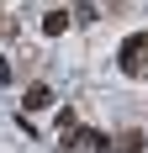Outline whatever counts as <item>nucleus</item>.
I'll return each instance as SVG.
<instances>
[{
    "instance_id": "obj_1",
    "label": "nucleus",
    "mask_w": 148,
    "mask_h": 153,
    "mask_svg": "<svg viewBox=\"0 0 148 153\" xmlns=\"http://www.w3.org/2000/svg\"><path fill=\"white\" fill-rule=\"evenodd\" d=\"M117 63H122V74H132V79L148 74V32H132V37L117 48Z\"/></svg>"
},
{
    "instance_id": "obj_2",
    "label": "nucleus",
    "mask_w": 148,
    "mask_h": 153,
    "mask_svg": "<svg viewBox=\"0 0 148 153\" xmlns=\"http://www.w3.org/2000/svg\"><path fill=\"white\" fill-rule=\"evenodd\" d=\"M69 148H90V153H111V137H106L101 127H69L58 137V153H69Z\"/></svg>"
},
{
    "instance_id": "obj_3",
    "label": "nucleus",
    "mask_w": 148,
    "mask_h": 153,
    "mask_svg": "<svg viewBox=\"0 0 148 153\" xmlns=\"http://www.w3.org/2000/svg\"><path fill=\"white\" fill-rule=\"evenodd\" d=\"M48 106H53V90H48V85H32L27 100H21V111H27V116H32V111H48Z\"/></svg>"
},
{
    "instance_id": "obj_4",
    "label": "nucleus",
    "mask_w": 148,
    "mask_h": 153,
    "mask_svg": "<svg viewBox=\"0 0 148 153\" xmlns=\"http://www.w3.org/2000/svg\"><path fill=\"white\" fill-rule=\"evenodd\" d=\"M143 143H148V132H122V137H111V153H143Z\"/></svg>"
},
{
    "instance_id": "obj_5",
    "label": "nucleus",
    "mask_w": 148,
    "mask_h": 153,
    "mask_svg": "<svg viewBox=\"0 0 148 153\" xmlns=\"http://www.w3.org/2000/svg\"><path fill=\"white\" fill-rule=\"evenodd\" d=\"M64 27H69V11H48L43 16V32H48V37H58Z\"/></svg>"
},
{
    "instance_id": "obj_6",
    "label": "nucleus",
    "mask_w": 148,
    "mask_h": 153,
    "mask_svg": "<svg viewBox=\"0 0 148 153\" xmlns=\"http://www.w3.org/2000/svg\"><path fill=\"white\" fill-rule=\"evenodd\" d=\"M69 127H79V116H74V106H58V137L69 132Z\"/></svg>"
},
{
    "instance_id": "obj_7",
    "label": "nucleus",
    "mask_w": 148,
    "mask_h": 153,
    "mask_svg": "<svg viewBox=\"0 0 148 153\" xmlns=\"http://www.w3.org/2000/svg\"><path fill=\"white\" fill-rule=\"evenodd\" d=\"M0 85H11V63H5V58H0Z\"/></svg>"
}]
</instances>
